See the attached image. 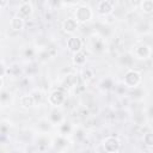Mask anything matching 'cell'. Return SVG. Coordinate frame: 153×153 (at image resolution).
I'll return each instance as SVG.
<instances>
[{"label":"cell","instance_id":"6da1fadb","mask_svg":"<svg viewBox=\"0 0 153 153\" xmlns=\"http://www.w3.org/2000/svg\"><path fill=\"white\" fill-rule=\"evenodd\" d=\"M92 17V10L90 6L87 5H81L76 8L75 11V20L78 23H85L87 20H90Z\"/></svg>","mask_w":153,"mask_h":153},{"label":"cell","instance_id":"7a4b0ae2","mask_svg":"<svg viewBox=\"0 0 153 153\" xmlns=\"http://www.w3.org/2000/svg\"><path fill=\"white\" fill-rule=\"evenodd\" d=\"M141 82V74L137 71L129 69L124 74V84L128 87H136Z\"/></svg>","mask_w":153,"mask_h":153},{"label":"cell","instance_id":"3957f363","mask_svg":"<svg viewBox=\"0 0 153 153\" xmlns=\"http://www.w3.org/2000/svg\"><path fill=\"white\" fill-rule=\"evenodd\" d=\"M103 147L108 153H116L121 147V142L115 136H108L103 141Z\"/></svg>","mask_w":153,"mask_h":153},{"label":"cell","instance_id":"277c9868","mask_svg":"<svg viewBox=\"0 0 153 153\" xmlns=\"http://www.w3.org/2000/svg\"><path fill=\"white\" fill-rule=\"evenodd\" d=\"M32 10H33V8H32V4H31L30 1H24V2H22V4L19 5L16 17H18V18L25 20V19H27V18L31 16Z\"/></svg>","mask_w":153,"mask_h":153},{"label":"cell","instance_id":"5b68a950","mask_svg":"<svg viewBox=\"0 0 153 153\" xmlns=\"http://www.w3.org/2000/svg\"><path fill=\"white\" fill-rule=\"evenodd\" d=\"M67 47H68V49L72 51V53H78V51H80L81 50V48H82V41H81V38H79V37H75V36H72V37H69L68 39H67Z\"/></svg>","mask_w":153,"mask_h":153},{"label":"cell","instance_id":"8992f818","mask_svg":"<svg viewBox=\"0 0 153 153\" xmlns=\"http://www.w3.org/2000/svg\"><path fill=\"white\" fill-rule=\"evenodd\" d=\"M65 99H66V96H65V92L61 88L53 91L50 93V96H49V102L53 105H60V104H62L65 102Z\"/></svg>","mask_w":153,"mask_h":153},{"label":"cell","instance_id":"52a82bcc","mask_svg":"<svg viewBox=\"0 0 153 153\" xmlns=\"http://www.w3.org/2000/svg\"><path fill=\"white\" fill-rule=\"evenodd\" d=\"M97 8H98V12L100 14H110L112 11H114V2L112 1H109V0H103V1H99L97 4Z\"/></svg>","mask_w":153,"mask_h":153},{"label":"cell","instance_id":"ba28073f","mask_svg":"<svg viewBox=\"0 0 153 153\" xmlns=\"http://www.w3.org/2000/svg\"><path fill=\"white\" fill-rule=\"evenodd\" d=\"M78 26H79V23H78L74 18H67V19L63 22V24H62V29H63V31L67 32V33H73V32H75L76 29H78Z\"/></svg>","mask_w":153,"mask_h":153},{"label":"cell","instance_id":"9c48e42d","mask_svg":"<svg viewBox=\"0 0 153 153\" xmlns=\"http://www.w3.org/2000/svg\"><path fill=\"white\" fill-rule=\"evenodd\" d=\"M135 55L139 59H147L151 56V48L143 44H140L135 48Z\"/></svg>","mask_w":153,"mask_h":153},{"label":"cell","instance_id":"30bf717a","mask_svg":"<svg viewBox=\"0 0 153 153\" xmlns=\"http://www.w3.org/2000/svg\"><path fill=\"white\" fill-rule=\"evenodd\" d=\"M35 97L33 96H31V94H26V96H23L22 97V99H20V104H22V106H24V108H31V106H33L35 105Z\"/></svg>","mask_w":153,"mask_h":153},{"label":"cell","instance_id":"8fae6325","mask_svg":"<svg viewBox=\"0 0 153 153\" xmlns=\"http://www.w3.org/2000/svg\"><path fill=\"white\" fill-rule=\"evenodd\" d=\"M24 24H25L24 20L20 19V18H18V17H13L12 20H11V27H12L13 30H16V31L22 30V29L24 27Z\"/></svg>","mask_w":153,"mask_h":153},{"label":"cell","instance_id":"7c38bea8","mask_svg":"<svg viewBox=\"0 0 153 153\" xmlns=\"http://www.w3.org/2000/svg\"><path fill=\"white\" fill-rule=\"evenodd\" d=\"M74 63L75 65H78V66H82L85 62H86V54L82 51V50H80V51H78V53H75L74 54Z\"/></svg>","mask_w":153,"mask_h":153},{"label":"cell","instance_id":"4fadbf2b","mask_svg":"<svg viewBox=\"0 0 153 153\" xmlns=\"http://www.w3.org/2000/svg\"><path fill=\"white\" fill-rule=\"evenodd\" d=\"M141 10L143 11V13L151 14L153 12V1L152 0H143L141 2Z\"/></svg>","mask_w":153,"mask_h":153},{"label":"cell","instance_id":"5bb4252c","mask_svg":"<svg viewBox=\"0 0 153 153\" xmlns=\"http://www.w3.org/2000/svg\"><path fill=\"white\" fill-rule=\"evenodd\" d=\"M78 84V78L74 74H68L65 79V87H71Z\"/></svg>","mask_w":153,"mask_h":153},{"label":"cell","instance_id":"9a60e30c","mask_svg":"<svg viewBox=\"0 0 153 153\" xmlns=\"http://www.w3.org/2000/svg\"><path fill=\"white\" fill-rule=\"evenodd\" d=\"M143 142L148 147H152V145H153V135H152V133H146L143 135Z\"/></svg>","mask_w":153,"mask_h":153},{"label":"cell","instance_id":"2e32d148","mask_svg":"<svg viewBox=\"0 0 153 153\" xmlns=\"http://www.w3.org/2000/svg\"><path fill=\"white\" fill-rule=\"evenodd\" d=\"M92 76H93V72L90 68H86L82 71V79L84 80H90Z\"/></svg>","mask_w":153,"mask_h":153},{"label":"cell","instance_id":"e0dca14e","mask_svg":"<svg viewBox=\"0 0 153 153\" xmlns=\"http://www.w3.org/2000/svg\"><path fill=\"white\" fill-rule=\"evenodd\" d=\"M5 73H6V69H5V66L0 62V78H2L4 75H5Z\"/></svg>","mask_w":153,"mask_h":153},{"label":"cell","instance_id":"ac0fdd59","mask_svg":"<svg viewBox=\"0 0 153 153\" xmlns=\"http://www.w3.org/2000/svg\"><path fill=\"white\" fill-rule=\"evenodd\" d=\"M2 86H4V80H2V78H0V90L2 88Z\"/></svg>","mask_w":153,"mask_h":153}]
</instances>
